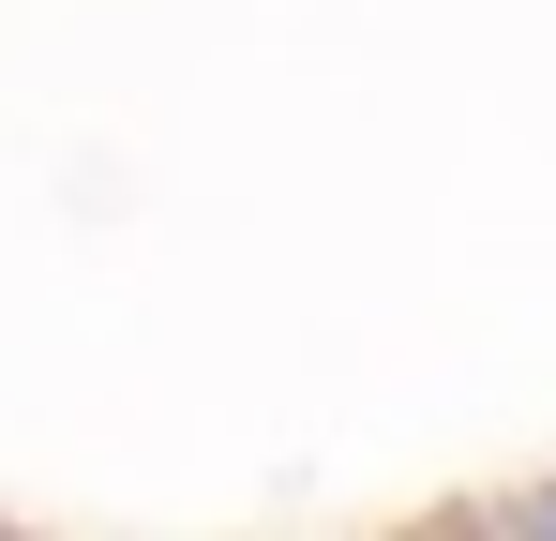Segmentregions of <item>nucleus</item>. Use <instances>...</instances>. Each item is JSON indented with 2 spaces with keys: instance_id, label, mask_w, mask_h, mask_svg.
<instances>
[]
</instances>
